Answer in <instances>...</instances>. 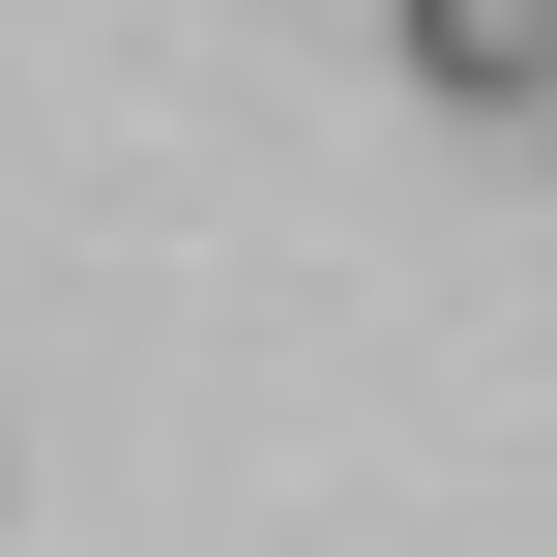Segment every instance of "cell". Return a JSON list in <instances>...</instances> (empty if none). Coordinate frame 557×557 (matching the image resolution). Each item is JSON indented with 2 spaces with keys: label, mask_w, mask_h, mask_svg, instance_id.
Wrapping results in <instances>:
<instances>
[{
  "label": "cell",
  "mask_w": 557,
  "mask_h": 557,
  "mask_svg": "<svg viewBox=\"0 0 557 557\" xmlns=\"http://www.w3.org/2000/svg\"><path fill=\"white\" fill-rule=\"evenodd\" d=\"M411 88H470V117H557V0H411Z\"/></svg>",
  "instance_id": "obj_1"
}]
</instances>
